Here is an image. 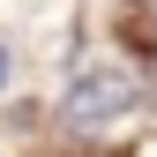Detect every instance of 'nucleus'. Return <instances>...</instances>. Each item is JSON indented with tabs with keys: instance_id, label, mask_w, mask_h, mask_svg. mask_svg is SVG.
<instances>
[{
	"instance_id": "f257e3e1",
	"label": "nucleus",
	"mask_w": 157,
	"mask_h": 157,
	"mask_svg": "<svg viewBox=\"0 0 157 157\" xmlns=\"http://www.w3.org/2000/svg\"><path fill=\"white\" fill-rule=\"evenodd\" d=\"M127 105H135V75L127 67H90V75H75L60 120L67 127H105V120H120Z\"/></svg>"
},
{
	"instance_id": "7ed1b4c3",
	"label": "nucleus",
	"mask_w": 157,
	"mask_h": 157,
	"mask_svg": "<svg viewBox=\"0 0 157 157\" xmlns=\"http://www.w3.org/2000/svg\"><path fill=\"white\" fill-rule=\"evenodd\" d=\"M142 15H150V23H157V0H142Z\"/></svg>"
},
{
	"instance_id": "f03ea898",
	"label": "nucleus",
	"mask_w": 157,
	"mask_h": 157,
	"mask_svg": "<svg viewBox=\"0 0 157 157\" xmlns=\"http://www.w3.org/2000/svg\"><path fill=\"white\" fill-rule=\"evenodd\" d=\"M0 82H8V45H0Z\"/></svg>"
}]
</instances>
